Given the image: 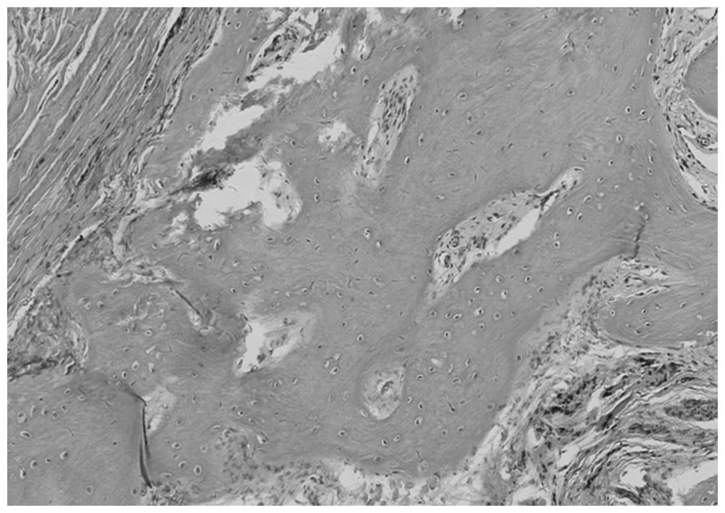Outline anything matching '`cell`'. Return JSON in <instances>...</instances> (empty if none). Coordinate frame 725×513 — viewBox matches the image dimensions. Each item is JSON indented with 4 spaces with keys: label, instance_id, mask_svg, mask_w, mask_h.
<instances>
[{
    "label": "cell",
    "instance_id": "cell-1",
    "mask_svg": "<svg viewBox=\"0 0 725 513\" xmlns=\"http://www.w3.org/2000/svg\"><path fill=\"white\" fill-rule=\"evenodd\" d=\"M404 380V368L397 363L378 367L365 378L364 397L375 416L385 418L395 410L402 394Z\"/></svg>",
    "mask_w": 725,
    "mask_h": 513
}]
</instances>
